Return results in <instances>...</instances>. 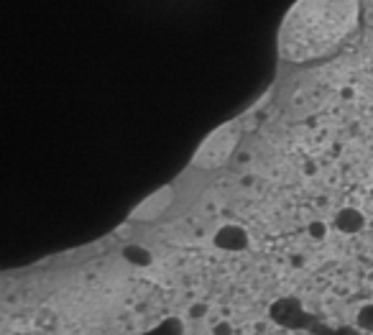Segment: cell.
Segmentation results:
<instances>
[{
	"label": "cell",
	"mask_w": 373,
	"mask_h": 335,
	"mask_svg": "<svg viewBox=\"0 0 373 335\" xmlns=\"http://www.w3.org/2000/svg\"><path fill=\"white\" fill-rule=\"evenodd\" d=\"M358 0H297L279 31V51L286 62H310L330 54L356 31Z\"/></svg>",
	"instance_id": "6da1fadb"
},
{
	"label": "cell",
	"mask_w": 373,
	"mask_h": 335,
	"mask_svg": "<svg viewBox=\"0 0 373 335\" xmlns=\"http://www.w3.org/2000/svg\"><path fill=\"white\" fill-rule=\"evenodd\" d=\"M235 144H238V128L235 126L217 128L213 136L199 146L197 156H194V164H197V167H205V169L220 167L222 161L231 156V152L235 149Z\"/></svg>",
	"instance_id": "7a4b0ae2"
},
{
	"label": "cell",
	"mask_w": 373,
	"mask_h": 335,
	"mask_svg": "<svg viewBox=\"0 0 373 335\" xmlns=\"http://www.w3.org/2000/svg\"><path fill=\"white\" fill-rule=\"evenodd\" d=\"M169 199H172V190H161V192H156L154 197H149L146 202H143L141 208L135 210L133 213V218H143V220H151V218H156L161 213V210L167 208L169 205Z\"/></svg>",
	"instance_id": "3957f363"
},
{
	"label": "cell",
	"mask_w": 373,
	"mask_h": 335,
	"mask_svg": "<svg viewBox=\"0 0 373 335\" xmlns=\"http://www.w3.org/2000/svg\"><path fill=\"white\" fill-rule=\"evenodd\" d=\"M358 325L368 330V333H373V304H365L363 310L358 312Z\"/></svg>",
	"instance_id": "277c9868"
}]
</instances>
